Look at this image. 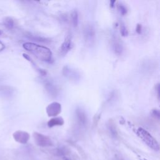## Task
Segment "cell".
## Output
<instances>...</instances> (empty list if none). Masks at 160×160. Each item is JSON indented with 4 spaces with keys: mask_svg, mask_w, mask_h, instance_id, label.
<instances>
[{
    "mask_svg": "<svg viewBox=\"0 0 160 160\" xmlns=\"http://www.w3.org/2000/svg\"><path fill=\"white\" fill-rule=\"evenodd\" d=\"M64 120L62 117H55L51 118L48 122V126L49 128H53L57 126H62L64 125Z\"/></svg>",
    "mask_w": 160,
    "mask_h": 160,
    "instance_id": "11",
    "label": "cell"
},
{
    "mask_svg": "<svg viewBox=\"0 0 160 160\" xmlns=\"http://www.w3.org/2000/svg\"><path fill=\"white\" fill-rule=\"evenodd\" d=\"M46 110L48 117H55L61 113L62 105L58 102H53L47 106Z\"/></svg>",
    "mask_w": 160,
    "mask_h": 160,
    "instance_id": "5",
    "label": "cell"
},
{
    "mask_svg": "<svg viewBox=\"0 0 160 160\" xmlns=\"http://www.w3.org/2000/svg\"><path fill=\"white\" fill-rule=\"evenodd\" d=\"M113 48L115 54L118 55H120L122 54L123 51V46L122 43L120 41L117 39L114 40L113 43Z\"/></svg>",
    "mask_w": 160,
    "mask_h": 160,
    "instance_id": "12",
    "label": "cell"
},
{
    "mask_svg": "<svg viewBox=\"0 0 160 160\" xmlns=\"http://www.w3.org/2000/svg\"><path fill=\"white\" fill-rule=\"evenodd\" d=\"M141 30H142L141 25H139V24H138V25H137V26H136V32H137L138 34H140V33H141Z\"/></svg>",
    "mask_w": 160,
    "mask_h": 160,
    "instance_id": "21",
    "label": "cell"
},
{
    "mask_svg": "<svg viewBox=\"0 0 160 160\" xmlns=\"http://www.w3.org/2000/svg\"><path fill=\"white\" fill-rule=\"evenodd\" d=\"M63 72L64 76L67 77L70 80L75 81L80 79V73L78 71H75V70L70 68L68 66H66L64 68Z\"/></svg>",
    "mask_w": 160,
    "mask_h": 160,
    "instance_id": "10",
    "label": "cell"
},
{
    "mask_svg": "<svg viewBox=\"0 0 160 160\" xmlns=\"http://www.w3.org/2000/svg\"><path fill=\"white\" fill-rule=\"evenodd\" d=\"M159 84L157 86V92H158V99H159Z\"/></svg>",
    "mask_w": 160,
    "mask_h": 160,
    "instance_id": "23",
    "label": "cell"
},
{
    "mask_svg": "<svg viewBox=\"0 0 160 160\" xmlns=\"http://www.w3.org/2000/svg\"><path fill=\"white\" fill-rule=\"evenodd\" d=\"M108 128H109V130H110L112 135L116 138L118 136V133H117V131L115 125L112 122H110V123L108 125Z\"/></svg>",
    "mask_w": 160,
    "mask_h": 160,
    "instance_id": "15",
    "label": "cell"
},
{
    "mask_svg": "<svg viewBox=\"0 0 160 160\" xmlns=\"http://www.w3.org/2000/svg\"><path fill=\"white\" fill-rule=\"evenodd\" d=\"M29 38L34 40V41H40V42H43V43H46L48 41H49V40H48L46 38H43L39 36H34L32 35H30V36H28Z\"/></svg>",
    "mask_w": 160,
    "mask_h": 160,
    "instance_id": "17",
    "label": "cell"
},
{
    "mask_svg": "<svg viewBox=\"0 0 160 160\" xmlns=\"http://www.w3.org/2000/svg\"><path fill=\"white\" fill-rule=\"evenodd\" d=\"M71 20L73 25L75 27H76L78 25V13L77 10H73L71 14Z\"/></svg>",
    "mask_w": 160,
    "mask_h": 160,
    "instance_id": "14",
    "label": "cell"
},
{
    "mask_svg": "<svg viewBox=\"0 0 160 160\" xmlns=\"http://www.w3.org/2000/svg\"><path fill=\"white\" fill-rule=\"evenodd\" d=\"M83 34L86 44L91 45L94 43L95 39V30L92 25H87L85 26Z\"/></svg>",
    "mask_w": 160,
    "mask_h": 160,
    "instance_id": "4",
    "label": "cell"
},
{
    "mask_svg": "<svg viewBox=\"0 0 160 160\" xmlns=\"http://www.w3.org/2000/svg\"><path fill=\"white\" fill-rule=\"evenodd\" d=\"M73 44L71 40V36L68 35L62 43L61 48L60 49V51L62 55H66L67 53L73 48Z\"/></svg>",
    "mask_w": 160,
    "mask_h": 160,
    "instance_id": "7",
    "label": "cell"
},
{
    "mask_svg": "<svg viewBox=\"0 0 160 160\" xmlns=\"http://www.w3.org/2000/svg\"><path fill=\"white\" fill-rule=\"evenodd\" d=\"M46 88L47 89L48 91H49V94H53V95H55L56 94V89L53 86V85H51L50 83H48L47 84H46Z\"/></svg>",
    "mask_w": 160,
    "mask_h": 160,
    "instance_id": "16",
    "label": "cell"
},
{
    "mask_svg": "<svg viewBox=\"0 0 160 160\" xmlns=\"http://www.w3.org/2000/svg\"><path fill=\"white\" fill-rule=\"evenodd\" d=\"M5 44L3 42L0 41V52H2V51H3L5 49Z\"/></svg>",
    "mask_w": 160,
    "mask_h": 160,
    "instance_id": "22",
    "label": "cell"
},
{
    "mask_svg": "<svg viewBox=\"0 0 160 160\" xmlns=\"http://www.w3.org/2000/svg\"><path fill=\"white\" fill-rule=\"evenodd\" d=\"M13 136L16 142L20 143L21 144L27 143L30 138V136L28 133L21 130L15 131L13 133Z\"/></svg>",
    "mask_w": 160,
    "mask_h": 160,
    "instance_id": "6",
    "label": "cell"
},
{
    "mask_svg": "<svg viewBox=\"0 0 160 160\" xmlns=\"http://www.w3.org/2000/svg\"><path fill=\"white\" fill-rule=\"evenodd\" d=\"M65 160H70V159H67V158H66V159H65Z\"/></svg>",
    "mask_w": 160,
    "mask_h": 160,
    "instance_id": "26",
    "label": "cell"
},
{
    "mask_svg": "<svg viewBox=\"0 0 160 160\" xmlns=\"http://www.w3.org/2000/svg\"><path fill=\"white\" fill-rule=\"evenodd\" d=\"M33 138L35 143L40 147H50L53 146V143L51 138L41 133L34 132L33 133Z\"/></svg>",
    "mask_w": 160,
    "mask_h": 160,
    "instance_id": "3",
    "label": "cell"
},
{
    "mask_svg": "<svg viewBox=\"0 0 160 160\" xmlns=\"http://www.w3.org/2000/svg\"><path fill=\"white\" fill-rule=\"evenodd\" d=\"M118 9L120 10V13L122 15H125L127 13V10L126 8V7L122 5H120L118 6Z\"/></svg>",
    "mask_w": 160,
    "mask_h": 160,
    "instance_id": "19",
    "label": "cell"
},
{
    "mask_svg": "<svg viewBox=\"0 0 160 160\" xmlns=\"http://www.w3.org/2000/svg\"><path fill=\"white\" fill-rule=\"evenodd\" d=\"M116 3L115 1H113V2H110V3H111V7H113L114 5H115V3Z\"/></svg>",
    "mask_w": 160,
    "mask_h": 160,
    "instance_id": "24",
    "label": "cell"
},
{
    "mask_svg": "<svg viewBox=\"0 0 160 160\" xmlns=\"http://www.w3.org/2000/svg\"><path fill=\"white\" fill-rule=\"evenodd\" d=\"M120 33L123 36H127L128 34V31L124 25H121L120 27Z\"/></svg>",
    "mask_w": 160,
    "mask_h": 160,
    "instance_id": "18",
    "label": "cell"
},
{
    "mask_svg": "<svg viewBox=\"0 0 160 160\" xmlns=\"http://www.w3.org/2000/svg\"><path fill=\"white\" fill-rule=\"evenodd\" d=\"M76 117L78 123L81 126H86L88 123V117L86 112L81 108H77L76 110Z\"/></svg>",
    "mask_w": 160,
    "mask_h": 160,
    "instance_id": "9",
    "label": "cell"
},
{
    "mask_svg": "<svg viewBox=\"0 0 160 160\" xmlns=\"http://www.w3.org/2000/svg\"><path fill=\"white\" fill-rule=\"evenodd\" d=\"M23 47L41 61L49 62L52 59V52L46 46L27 42L23 44Z\"/></svg>",
    "mask_w": 160,
    "mask_h": 160,
    "instance_id": "1",
    "label": "cell"
},
{
    "mask_svg": "<svg viewBox=\"0 0 160 160\" xmlns=\"http://www.w3.org/2000/svg\"><path fill=\"white\" fill-rule=\"evenodd\" d=\"M15 93V89L13 87L8 85H0V98H11Z\"/></svg>",
    "mask_w": 160,
    "mask_h": 160,
    "instance_id": "8",
    "label": "cell"
},
{
    "mask_svg": "<svg viewBox=\"0 0 160 160\" xmlns=\"http://www.w3.org/2000/svg\"><path fill=\"white\" fill-rule=\"evenodd\" d=\"M152 115L157 119H159V112L158 110H153L152 112Z\"/></svg>",
    "mask_w": 160,
    "mask_h": 160,
    "instance_id": "20",
    "label": "cell"
},
{
    "mask_svg": "<svg viewBox=\"0 0 160 160\" xmlns=\"http://www.w3.org/2000/svg\"><path fill=\"white\" fill-rule=\"evenodd\" d=\"M137 135L148 147L156 151H159V143L146 130L143 128H139L137 130Z\"/></svg>",
    "mask_w": 160,
    "mask_h": 160,
    "instance_id": "2",
    "label": "cell"
},
{
    "mask_svg": "<svg viewBox=\"0 0 160 160\" xmlns=\"http://www.w3.org/2000/svg\"><path fill=\"white\" fill-rule=\"evenodd\" d=\"M2 34H3V31H2V30H0V35Z\"/></svg>",
    "mask_w": 160,
    "mask_h": 160,
    "instance_id": "25",
    "label": "cell"
},
{
    "mask_svg": "<svg viewBox=\"0 0 160 160\" xmlns=\"http://www.w3.org/2000/svg\"><path fill=\"white\" fill-rule=\"evenodd\" d=\"M3 25L6 28L12 30L15 26V21L12 18L6 17L3 20Z\"/></svg>",
    "mask_w": 160,
    "mask_h": 160,
    "instance_id": "13",
    "label": "cell"
}]
</instances>
